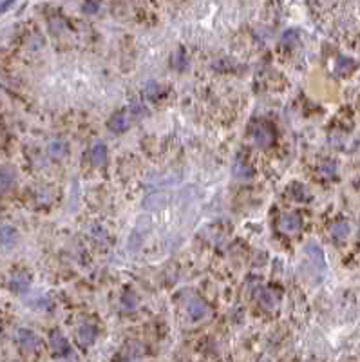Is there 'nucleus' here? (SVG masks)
Listing matches in <instances>:
<instances>
[{
	"label": "nucleus",
	"mask_w": 360,
	"mask_h": 362,
	"mask_svg": "<svg viewBox=\"0 0 360 362\" xmlns=\"http://www.w3.org/2000/svg\"><path fill=\"white\" fill-rule=\"evenodd\" d=\"M17 341H18V344H20L22 350H25V351L37 350V346H38L37 335H35L31 330H25V328H22L17 332Z\"/></svg>",
	"instance_id": "obj_1"
},
{
	"label": "nucleus",
	"mask_w": 360,
	"mask_h": 362,
	"mask_svg": "<svg viewBox=\"0 0 360 362\" xmlns=\"http://www.w3.org/2000/svg\"><path fill=\"white\" fill-rule=\"evenodd\" d=\"M301 228V219L297 214H284L281 217V230L286 234H295Z\"/></svg>",
	"instance_id": "obj_2"
},
{
	"label": "nucleus",
	"mask_w": 360,
	"mask_h": 362,
	"mask_svg": "<svg viewBox=\"0 0 360 362\" xmlns=\"http://www.w3.org/2000/svg\"><path fill=\"white\" fill-rule=\"evenodd\" d=\"M51 348L56 355H67L69 353V344H67L66 337L60 332L51 333Z\"/></svg>",
	"instance_id": "obj_3"
},
{
	"label": "nucleus",
	"mask_w": 360,
	"mask_h": 362,
	"mask_svg": "<svg viewBox=\"0 0 360 362\" xmlns=\"http://www.w3.org/2000/svg\"><path fill=\"white\" fill-rule=\"evenodd\" d=\"M186 310H188V313H190V317L194 321H199V319H203L205 315H208V306L199 299H192L190 303H188V306H186Z\"/></svg>",
	"instance_id": "obj_4"
},
{
	"label": "nucleus",
	"mask_w": 360,
	"mask_h": 362,
	"mask_svg": "<svg viewBox=\"0 0 360 362\" xmlns=\"http://www.w3.org/2000/svg\"><path fill=\"white\" fill-rule=\"evenodd\" d=\"M105 159H107V147L102 142L94 143L91 149V163L94 167H104Z\"/></svg>",
	"instance_id": "obj_5"
},
{
	"label": "nucleus",
	"mask_w": 360,
	"mask_h": 362,
	"mask_svg": "<svg viewBox=\"0 0 360 362\" xmlns=\"http://www.w3.org/2000/svg\"><path fill=\"white\" fill-rule=\"evenodd\" d=\"M109 127L114 133H123V130L128 129V116L125 113H116L109 120Z\"/></svg>",
	"instance_id": "obj_6"
},
{
	"label": "nucleus",
	"mask_w": 360,
	"mask_h": 362,
	"mask_svg": "<svg viewBox=\"0 0 360 362\" xmlns=\"http://www.w3.org/2000/svg\"><path fill=\"white\" fill-rule=\"evenodd\" d=\"M272 138H273L272 133H270V129L265 127V125H259V127H255V130H253V142H255L259 147L270 145Z\"/></svg>",
	"instance_id": "obj_7"
},
{
	"label": "nucleus",
	"mask_w": 360,
	"mask_h": 362,
	"mask_svg": "<svg viewBox=\"0 0 360 362\" xmlns=\"http://www.w3.org/2000/svg\"><path fill=\"white\" fill-rule=\"evenodd\" d=\"M349 234H351V225L349 223H337L331 228V236H333L335 241H346L349 238Z\"/></svg>",
	"instance_id": "obj_8"
},
{
	"label": "nucleus",
	"mask_w": 360,
	"mask_h": 362,
	"mask_svg": "<svg viewBox=\"0 0 360 362\" xmlns=\"http://www.w3.org/2000/svg\"><path fill=\"white\" fill-rule=\"evenodd\" d=\"M304 252H306V254L310 255L315 262H317V267L324 268V265H326V262H324V252H322V248L317 245V243H310V245H306Z\"/></svg>",
	"instance_id": "obj_9"
},
{
	"label": "nucleus",
	"mask_w": 360,
	"mask_h": 362,
	"mask_svg": "<svg viewBox=\"0 0 360 362\" xmlns=\"http://www.w3.org/2000/svg\"><path fill=\"white\" fill-rule=\"evenodd\" d=\"M11 290L17 291V293H22V291H25L27 288H29V277L25 274H15L11 277Z\"/></svg>",
	"instance_id": "obj_10"
},
{
	"label": "nucleus",
	"mask_w": 360,
	"mask_h": 362,
	"mask_svg": "<svg viewBox=\"0 0 360 362\" xmlns=\"http://www.w3.org/2000/svg\"><path fill=\"white\" fill-rule=\"evenodd\" d=\"M78 339H80V342H82L83 346L92 344L94 339H96V330L92 328V326H89V324H82L80 326V330H78Z\"/></svg>",
	"instance_id": "obj_11"
},
{
	"label": "nucleus",
	"mask_w": 360,
	"mask_h": 362,
	"mask_svg": "<svg viewBox=\"0 0 360 362\" xmlns=\"http://www.w3.org/2000/svg\"><path fill=\"white\" fill-rule=\"evenodd\" d=\"M15 183V172L8 167H0V192H6Z\"/></svg>",
	"instance_id": "obj_12"
},
{
	"label": "nucleus",
	"mask_w": 360,
	"mask_h": 362,
	"mask_svg": "<svg viewBox=\"0 0 360 362\" xmlns=\"http://www.w3.org/2000/svg\"><path fill=\"white\" fill-rule=\"evenodd\" d=\"M17 239V232L11 228V226H2L0 228V243L4 246H11Z\"/></svg>",
	"instance_id": "obj_13"
},
{
	"label": "nucleus",
	"mask_w": 360,
	"mask_h": 362,
	"mask_svg": "<svg viewBox=\"0 0 360 362\" xmlns=\"http://www.w3.org/2000/svg\"><path fill=\"white\" fill-rule=\"evenodd\" d=\"M49 152L53 158H62L66 154V143L62 140H54V142L49 143Z\"/></svg>",
	"instance_id": "obj_14"
},
{
	"label": "nucleus",
	"mask_w": 360,
	"mask_h": 362,
	"mask_svg": "<svg viewBox=\"0 0 360 362\" xmlns=\"http://www.w3.org/2000/svg\"><path fill=\"white\" fill-rule=\"evenodd\" d=\"M234 176H236V178H248V176H250V167L248 165H243V161H241V159H237V161L234 163Z\"/></svg>",
	"instance_id": "obj_15"
},
{
	"label": "nucleus",
	"mask_w": 360,
	"mask_h": 362,
	"mask_svg": "<svg viewBox=\"0 0 360 362\" xmlns=\"http://www.w3.org/2000/svg\"><path fill=\"white\" fill-rule=\"evenodd\" d=\"M159 92H161V89H159V85H157L156 82H149L147 87L143 89V94H145L147 98H150V100H156L157 96H159Z\"/></svg>",
	"instance_id": "obj_16"
},
{
	"label": "nucleus",
	"mask_w": 360,
	"mask_h": 362,
	"mask_svg": "<svg viewBox=\"0 0 360 362\" xmlns=\"http://www.w3.org/2000/svg\"><path fill=\"white\" fill-rule=\"evenodd\" d=\"M172 63H174V67L176 69H179V71H183V69L186 67V54L183 53V49H179L178 53H174Z\"/></svg>",
	"instance_id": "obj_17"
},
{
	"label": "nucleus",
	"mask_w": 360,
	"mask_h": 362,
	"mask_svg": "<svg viewBox=\"0 0 360 362\" xmlns=\"http://www.w3.org/2000/svg\"><path fill=\"white\" fill-rule=\"evenodd\" d=\"M257 299H259V303L265 306V308H272L273 306V297L270 295V291L268 290H259V295H257Z\"/></svg>",
	"instance_id": "obj_18"
},
{
	"label": "nucleus",
	"mask_w": 360,
	"mask_h": 362,
	"mask_svg": "<svg viewBox=\"0 0 360 362\" xmlns=\"http://www.w3.org/2000/svg\"><path fill=\"white\" fill-rule=\"evenodd\" d=\"M100 2L102 0H85V6H83V11L85 13H96L100 8Z\"/></svg>",
	"instance_id": "obj_19"
},
{
	"label": "nucleus",
	"mask_w": 360,
	"mask_h": 362,
	"mask_svg": "<svg viewBox=\"0 0 360 362\" xmlns=\"http://www.w3.org/2000/svg\"><path fill=\"white\" fill-rule=\"evenodd\" d=\"M320 171H322L324 174H335L337 167H335V163L326 161V163H322V165H320Z\"/></svg>",
	"instance_id": "obj_20"
},
{
	"label": "nucleus",
	"mask_w": 360,
	"mask_h": 362,
	"mask_svg": "<svg viewBox=\"0 0 360 362\" xmlns=\"http://www.w3.org/2000/svg\"><path fill=\"white\" fill-rule=\"evenodd\" d=\"M11 4H13V0H4V2H0V13H4Z\"/></svg>",
	"instance_id": "obj_21"
}]
</instances>
